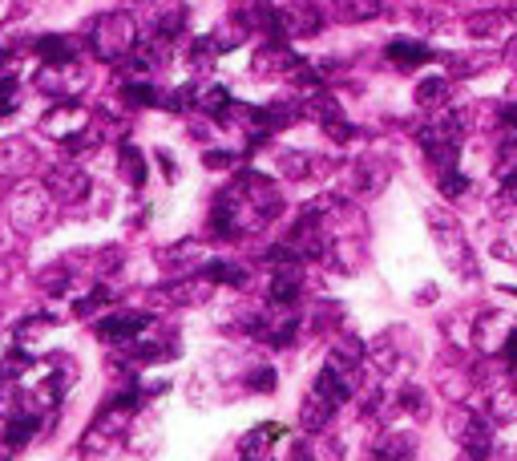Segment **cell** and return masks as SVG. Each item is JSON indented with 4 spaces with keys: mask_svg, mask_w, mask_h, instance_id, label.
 Returning <instances> with one entry per match:
<instances>
[{
    "mask_svg": "<svg viewBox=\"0 0 517 461\" xmlns=\"http://www.w3.org/2000/svg\"><path fill=\"white\" fill-rule=\"evenodd\" d=\"M493 417L497 421H517V389H497L493 393Z\"/></svg>",
    "mask_w": 517,
    "mask_h": 461,
    "instance_id": "21",
    "label": "cell"
},
{
    "mask_svg": "<svg viewBox=\"0 0 517 461\" xmlns=\"http://www.w3.org/2000/svg\"><path fill=\"white\" fill-rule=\"evenodd\" d=\"M336 409H340V405H336V401H332L328 393H320V389L312 385V393H307V397H303L299 421H303V429H312V433H320V429H324V425H328V421L336 417Z\"/></svg>",
    "mask_w": 517,
    "mask_h": 461,
    "instance_id": "7",
    "label": "cell"
},
{
    "mask_svg": "<svg viewBox=\"0 0 517 461\" xmlns=\"http://www.w3.org/2000/svg\"><path fill=\"white\" fill-rule=\"evenodd\" d=\"M106 300H110V292H106V288H93V292H89L85 300H77V316H89L93 308H101Z\"/></svg>",
    "mask_w": 517,
    "mask_h": 461,
    "instance_id": "25",
    "label": "cell"
},
{
    "mask_svg": "<svg viewBox=\"0 0 517 461\" xmlns=\"http://www.w3.org/2000/svg\"><path fill=\"white\" fill-rule=\"evenodd\" d=\"M37 57L45 61V65H61V61H77L73 57V41H65V37H41L37 45Z\"/></svg>",
    "mask_w": 517,
    "mask_h": 461,
    "instance_id": "17",
    "label": "cell"
},
{
    "mask_svg": "<svg viewBox=\"0 0 517 461\" xmlns=\"http://www.w3.org/2000/svg\"><path fill=\"white\" fill-rule=\"evenodd\" d=\"M501 126L505 130H517V106H501Z\"/></svg>",
    "mask_w": 517,
    "mask_h": 461,
    "instance_id": "30",
    "label": "cell"
},
{
    "mask_svg": "<svg viewBox=\"0 0 517 461\" xmlns=\"http://www.w3.org/2000/svg\"><path fill=\"white\" fill-rule=\"evenodd\" d=\"M190 102H194L202 114H211V118H223V110L231 106V98H227L223 85H194V89H190Z\"/></svg>",
    "mask_w": 517,
    "mask_h": 461,
    "instance_id": "13",
    "label": "cell"
},
{
    "mask_svg": "<svg viewBox=\"0 0 517 461\" xmlns=\"http://www.w3.org/2000/svg\"><path fill=\"white\" fill-rule=\"evenodd\" d=\"M122 170H126V178L134 182V187H142V182H146V162H142V154L134 146L122 150Z\"/></svg>",
    "mask_w": 517,
    "mask_h": 461,
    "instance_id": "22",
    "label": "cell"
},
{
    "mask_svg": "<svg viewBox=\"0 0 517 461\" xmlns=\"http://www.w3.org/2000/svg\"><path fill=\"white\" fill-rule=\"evenodd\" d=\"M437 53L429 49V45H421V41H404V37H396V41H388V61L392 65H400V69H417V65H429Z\"/></svg>",
    "mask_w": 517,
    "mask_h": 461,
    "instance_id": "10",
    "label": "cell"
},
{
    "mask_svg": "<svg viewBox=\"0 0 517 461\" xmlns=\"http://www.w3.org/2000/svg\"><path fill=\"white\" fill-rule=\"evenodd\" d=\"M202 162H206V166H215V170H223V166H231V162H235V154H227V150H206V154H202Z\"/></svg>",
    "mask_w": 517,
    "mask_h": 461,
    "instance_id": "27",
    "label": "cell"
},
{
    "mask_svg": "<svg viewBox=\"0 0 517 461\" xmlns=\"http://www.w3.org/2000/svg\"><path fill=\"white\" fill-rule=\"evenodd\" d=\"M332 13L340 25H364V21H376L384 5L380 0H332Z\"/></svg>",
    "mask_w": 517,
    "mask_h": 461,
    "instance_id": "11",
    "label": "cell"
},
{
    "mask_svg": "<svg viewBox=\"0 0 517 461\" xmlns=\"http://www.w3.org/2000/svg\"><path fill=\"white\" fill-rule=\"evenodd\" d=\"M433 231H437V247H441V255H445V263H449L457 275H465V280H477V259H473V251L465 247L461 227H457L445 211H433Z\"/></svg>",
    "mask_w": 517,
    "mask_h": 461,
    "instance_id": "2",
    "label": "cell"
},
{
    "mask_svg": "<svg viewBox=\"0 0 517 461\" xmlns=\"http://www.w3.org/2000/svg\"><path fill=\"white\" fill-rule=\"evenodd\" d=\"M324 29V17L316 5H303V0H295V5L279 9V41H291V37H316Z\"/></svg>",
    "mask_w": 517,
    "mask_h": 461,
    "instance_id": "3",
    "label": "cell"
},
{
    "mask_svg": "<svg viewBox=\"0 0 517 461\" xmlns=\"http://www.w3.org/2000/svg\"><path fill=\"white\" fill-rule=\"evenodd\" d=\"M146 324H150L146 312H134V316L122 312V316L101 320V324H97V336H101V340H114V344H134V336H138Z\"/></svg>",
    "mask_w": 517,
    "mask_h": 461,
    "instance_id": "8",
    "label": "cell"
},
{
    "mask_svg": "<svg viewBox=\"0 0 517 461\" xmlns=\"http://www.w3.org/2000/svg\"><path fill=\"white\" fill-rule=\"evenodd\" d=\"M267 296H271V304H295L299 300V284H295V275H275L271 280V288H267Z\"/></svg>",
    "mask_w": 517,
    "mask_h": 461,
    "instance_id": "19",
    "label": "cell"
},
{
    "mask_svg": "<svg viewBox=\"0 0 517 461\" xmlns=\"http://www.w3.org/2000/svg\"><path fill=\"white\" fill-rule=\"evenodd\" d=\"M85 126H89V118L77 106H61L57 114H45V134L57 138V142H65V146H81Z\"/></svg>",
    "mask_w": 517,
    "mask_h": 461,
    "instance_id": "5",
    "label": "cell"
},
{
    "mask_svg": "<svg viewBox=\"0 0 517 461\" xmlns=\"http://www.w3.org/2000/svg\"><path fill=\"white\" fill-rule=\"evenodd\" d=\"M441 195L445 199H461L465 195V178L457 174V166L453 170H441Z\"/></svg>",
    "mask_w": 517,
    "mask_h": 461,
    "instance_id": "23",
    "label": "cell"
},
{
    "mask_svg": "<svg viewBox=\"0 0 517 461\" xmlns=\"http://www.w3.org/2000/svg\"><path fill=\"white\" fill-rule=\"evenodd\" d=\"M279 437H283V425H271V421H267V425H255V429L243 437L239 449H243V457H267Z\"/></svg>",
    "mask_w": 517,
    "mask_h": 461,
    "instance_id": "12",
    "label": "cell"
},
{
    "mask_svg": "<svg viewBox=\"0 0 517 461\" xmlns=\"http://www.w3.org/2000/svg\"><path fill=\"white\" fill-rule=\"evenodd\" d=\"M45 191H53V195L65 199V203H77V199L89 191V178H85L77 166H53L49 178H45Z\"/></svg>",
    "mask_w": 517,
    "mask_h": 461,
    "instance_id": "6",
    "label": "cell"
},
{
    "mask_svg": "<svg viewBox=\"0 0 517 461\" xmlns=\"http://www.w3.org/2000/svg\"><path fill=\"white\" fill-rule=\"evenodd\" d=\"M501 199H505V203H517V166L501 178Z\"/></svg>",
    "mask_w": 517,
    "mask_h": 461,
    "instance_id": "28",
    "label": "cell"
},
{
    "mask_svg": "<svg viewBox=\"0 0 517 461\" xmlns=\"http://www.w3.org/2000/svg\"><path fill=\"white\" fill-rule=\"evenodd\" d=\"M509 57H513V61H517V37H513V45H509Z\"/></svg>",
    "mask_w": 517,
    "mask_h": 461,
    "instance_id": "31",
    "label": "cell"
},
{
    "mask_svg": "<svg viewBox=\"0 0 517 461\" xmlns=\"http://www.w3.org/2000/svg\"><path fill=\"white\" fill-rule=\"evenodd\" d=\"M122 98H126L130 106H154V102H158V94H154L150 81H126V85H122Z\"/></svg>",
    "mask_w": 517,
    "mask_h": 461,
    "instance_id": "20",
    "label": "cell"
},
{
    "mask_svg": "<svg viewBox=\"0 0 517 461\" xmlns=\"http://www.w3.org/2000/svg\"><path fill=\"white\" fill-rule=\"evenodd\" d=\"M449 94H453V81H449V77H425V81L417 85V102H421L425 110L449 102Z\"/></svg>",
    "mask_w": 517,
    "mask_h": 461,
    "instance_id": "15",
    "label": "cell"
},
{
    "mask_svg": "<svg viewBox=\"0 0 517 461\" xmlns=\"http://www.w3.org/2000/svg\"><path fill=\"white\" fill-rule=\"evenodd\" d=\"M134 41H138V25L126 13H106V17H97L93 29H89V49L101 61H126L134 53Z\"/></svg>",
    "mask_w": 517,
    "mask_h": 461,
    "instance_id": "1",
    "label": "cell"
},
{
    "mask_svg": "<svg viewBox=\"0 0 517 461\" xmlns=\"http://www.w3.org/2000/svg\"><path fill=\"white\" fill-rule=\"evenodd\" d=\"M202 280H206V284H231V288H243V284H247V267L227 263V259H211V263L202 267Z\"/></svg>",
    "mask_w": 517,
    "mask_h": 461,
    "instance_id": "14",
    "label": "cell"
},
{
    "mask_svg": "<svg viewBox=\"0 0 517 461\" xmlns=\"http://www.w3.org/2000/svg\"><path fill=\"white\" fill-rule=\"evenodd\" d=\"M13 98H17V81L13 77H0V118L13 114Z\"/></svg>",
    "mask_w": 517,
    "mask_h": 461,
    "instance_id": "24",
    "label": "cell"
},
{
    "mask_svg": "<svg viewBox=\"0 0 517 461\" xmlns=\"http://www.w3.org/2000/svg\"><path fill=\"white\" fill-rule=\"evenodd\" d=\"M41 429V417L37 413H25V417H13L9 421V429H5V445L9 449H25L29 445V437Z\"/></svg>",
    "mask_w": 517,
    "mask_h": 461,
    "instance_id": "16",
    "label": "cell"
},
{
    "mask_svg": "<svg viewBox=\"0 0 517 461\" xmlns=\"http://www.w3.org/2000/svg\"><path fill=\"white\" fill-rule=\"evenodd\" d=\"M235 25H243L247 33H279V9L271 0H231Z\"/></svg>",
    "mask_w": 517,
    "mask_h": 461,
    "instance_id": "4",
    "label": "cell"
},
{
    "mask_svg": "<svg viewBox=\"0 0 517 461\" xmlns=\"http://www.w3.org/2000/svg\"><path fill=\"white\" fill-rule=\"evenodd\" d=\"M41 199H45V191H21V195L13 199V211H25V215H21L25 227H37V223H41V215H45V203H41Z\"/></svg>",
    "mask_w": 517,
    "mask_h": 461,
    "instance_id": "18",
    "label": "cell"
},
{
    "mask_svg": "<svg viewBox=\"0 0 517 461\" xmlns=\"http://www.w3.org/2000/svg\"><path fill=\"white\" fill-rule=\"evenodd\" d=\"M501 356H505V364H509V368H517V328L505 336V344H501Z\"/></svg>",
    "mask_w": 517,
    "mask_h": 461,
    "instance_id": "29",
    "label": "cell"
},
{
    "mask_svg": "<svg viewBox=\"0 0 517 461\" xmlns=\"http://www.w3.org/2000/svg\"><path fill=\"white\" fill-rule=\"evenodd\" d=\"M77 85H81L77 61H61V65H49V69L41 73V89H45V94H53V98H69Z\"/></svg>",
    "mask_w": 517,
    "mask_h": 461,
    "instance_id": "9",
    "label": "cell"
},
{
    "mask_svg": "<svg viewBox=\"0 0 517 461\" xmlns=\"http://www.w3.org/2000/svg\"><path fill=\"white\" fill-rule=\"evenodd\" d=\"M247 385H251V389H259V393H271V389H275V373H271V368H255Z\"/></svg>",
    "mask_w": 517,
    "mask_h": 461,
    "instance_id": "26",
    "label": "cell"
}]
</instances>
